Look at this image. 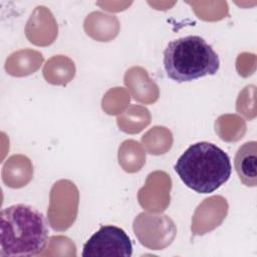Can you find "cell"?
Masks as SVG:
<instances>
[{
	"instance_id": "3957f363",
	"label": "cell",
	"mask_w": 257,
	"mask_h": 257,
	"mask_svg": "<svg viewBox=\"0 0 257 257\" xmlns=\"http://www.w3.org/2000/svg\"><path fill=\"white\" fill-rule=\"evenodd\" d=\"M163 62L167 76L180 83L214 75L220 68L218 54L204 38L197 35L169 42L164 50Z\"/></svg>"
},
{
	"instance_id": "6da1fadb",
	"label": "cell",
	"mask_w": 257,
	"mask_h": 257,
	"mask_svg": "<svg viewBox=\"0 0 257 257\" xmlns=\"http://www.w3.org/2000/svg\"><path fill=\"white\" fill-rule=\"evenodd\" d=\"M48 241L45 218L35 208L16 204L0 214V256H34Z\"/></svg>"
},
{
	"instance_id": "277c9868",
	"label": "cell",
	"mask_w": 257,
	"mask_h": 257,
	"mask_svg": "<svg viewBox=\"0 0 257 257\" xmlns=\"http://www.w3.org/2000/svg\"><path fill=\"white\" fill-rule=\"evenodd\" d=\"M81 255L82 257H131L133 244L123 229L104 225L86 241Z\"/></svg>"
},
{
	"instance_id": "5b68a950",
	"label": "cell",
	"mask_w": 257,
	"mask_h": 257,
	"mask_svg": "<svg viewBox=\"0 0 257 257\" xmlns=\"http://www.w3.org/2000/svg\"><path fill=\"white\" fill-rule=\"evenodd\" d=\"M234 166L240 181L247 187L257 185V143L255 141L243 144L237 151Z\"/></svg>"
},
{
	"instance_id": "7a4b0ae2",
	"label": "cell",
	"mask_w": 257,
	"mask_h": 257,
	"mask_svg": "<svg viewBox=\"0 0 257 257\" xmlns=\"http://www.w3.org/2000/svg\"><path fill=\"white\" fill-rule=\"evenodd\" d=\"M174 170L182 182L200 194H209L225 184L232 172L229 156L218 146L199 142L177 160Z\"/></svg>"
}]
</instances>
